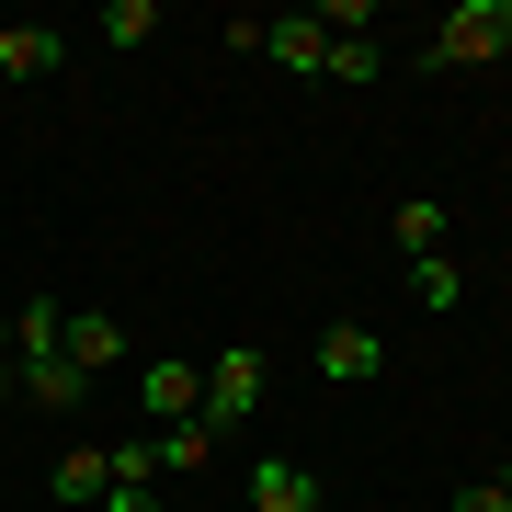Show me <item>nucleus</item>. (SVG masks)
Wrapping results in <instances>:
<instances>
[{
	"instance_id": "nucleus-1",
	"label": "nucleus",
	"mask_w": 512,
	"mask_h": 512,
	"mask_svg": "<svg viewBox=\"0 0 512 512\" xmlns=\"http://www.w3.org/2000/svg\"><path fill=\"white\" fill-rule=\"evenodd\" d=\"M421 57H433V69H490V57H512V0H456V12L421 35Z\"/></svg>"
},
{
	"instance_id": "nucleus-2",
	"label": "nucleus",
	"mask_w": 512,
	"mask_h": 512,
	"mask_svg": "<svg viewBox=\"0 0 512 512\" xmlns=\"http://www.w3.org/2000/svg\"><path fill=\"white\" fill-rule=\"evenodd\" d=\"M137 410L160 421H205V365H183V353H160V365H137Z\"/></svg>"
},
{
	"instance_id": "nucleus-3",
	"label": "nucleus",
	"mask_w": 512,
	"mask_h": 512,
	"mask_svg": "<svg viewBox=\"0 0 512 512\" xmlns=\"http://www.w3.org/2000/svg\"><path fill=\"white\" fill-rule=\"evenodd\" d=\"M239 410H262V353L251 342L205 353V421H239Z\"/></svg>"
},
{
	"instance_id": "nucleus-4",
	"label": "nucleus",
	"mask_w": 512,
	"mask_h": 512,
	"mask_svg": "<svg viewBox=\"0 0 512 512\" xmlns=\"http://www.w3.org/2000/svg\"><path fill=\"white\" fill-rule=\"evenodd\" d=\"M376 365H387V342H376L365 319H330V330H319V376H330V387H365Z\"/></svg>"
},
{
	"instance_id": "nucleus-5",
	"label": "nucleus",
	"mask_w": 512,
	"mask_h": 512,
	"mask_svg": "<svg viewBox=\"0 0 512 512\" xmlns=\"http://www.w3.org/2000/svg\"><path fill=\"white\" fill-rule=\"evenodd\" d=\"M57 353H69L80 376H103V365H126V319H103V308H69V330H57Z\"/></svg>"
},
{
	"instance_id": "nucleus-6",
	"label": "nucleus",
	"mask_w": 512,
	"mask_h": 512,
	"mask_svg": "<svg viewBox=\"0 0 512 512\" xmlns=\"http://www.w3.org/2000/svg\"><path fill=\"white\" fill-rule=\"evenodd\" d=\"M262 46H274V69L319 80V57H330V23H319V12H274V23H262Z\"/></svg>"
},
{
	"instance_id": "nucleus-7",
	"label": "nucleus",
	"mask_w": 512,
	"mask_h": 512,
	"mask_svg": "<svg viewBox=\"0 0 512 512\" xmlns=\"http://www.w3.org/2000/svg\"><path fill=\"white\" fill-rule=\"evenodd\" d=\"M57 57H69V35H57V23H0V80H46Z\"/></svg>"
},
{
	"instance_id": "nucleus-8",
	"label": "nucleus",
	"mask_w": 512,
	"mask_h": 512,
	"mask_svg": "<svg viewBox=\"0 0 512 512\" xmlns=\"http://www.w3.org/2000/svg\"><path fill=\"white\" fill-rule=\"evenodd\" d=\"M46 490L69 501V512H92V501L114 490V444H69V456H57V478H46Z\"/></svg>"
},
{
	"instance_id": "nucleus-9",
	"label": "nucleus",
	"mask_w": 512,
	"mask_h": 512,
	"mask_svg": "<svg viewBox=\"0 0 512 512\" xmlns=\"http://www.w3.org/2000/svg\"><path fill=\"white\" fill-rule=\"evenodd\" d=\"M251 512H319V478L296 467V456H262L251 467Z\"/></svg>"
},
{
	"instance_id": "nucleus-10",
	"label": "nucleus",
	"mask_w": 512,
	"mask_h": 512,
	"mask_svg": "<svg viewBox=\"0 0 512 512\" xmlns=\"http://www.w3.org/2000/svg\"><path fill=\"white\" fill-rule=\"evenodd\" d=\"M148 456H160V478H194L217 456V421H171V433H148Z\"/></svg>"
},
{
	"instance_id": "nucleus-11",
	"label": "nucleus",
	"mask_w": 512,
	"mask_h": 512,
	"mask_svg": "<svg viewBox=\"0 0 512 512\" xmlns=\"http://www.w3.org/2000/svg\"><path fill=\"white\" fill-rule=\"evenodd\" d=\"M23 399H35V410H80V399H92V376H80L69 353H46V365H23Z\"/></svg>"
},
{
	"instance_id": "nucleus-12",
	"label": "nucleus",
	"mask_w": 512,
	"mask_h": 512,
	"mask_svg": "<svg viewBox=\"0 0 512 512\" xmlns=\"http://www.w3.org/2000/svg\"><path fill=\"white\" fill-rule=\"evenodd\" d=\"M387 239H399L410 262H433V251H444V205H433V194H410L399 217H387Z\"/></svg>"
},
{
	"instance_id": "nucleus-13",
	"label": "nucleus",
	"mask_w": 512,
	"mask_h": 512,
	"mask_svg": "<svg viewBox=\"0 0 512 512\" xmlns=\"http://www.w3.org/2000/svg\"><path fill=\"white\" fill-rule=\"evenodd\" d=\"M376 69H387V57H376V35H330V57H319V80H353V92H365Z\"/></svg>"
},
{
	"instance_id": "nucleus-14",
	"label": "nucleus",
	"mask_w": 512,
	"mask_h": 512,
	"mask_svg": "<svg viewBox=\"0 0 512 512\" xmlns=\"http://www.w3.org/2000/svg\"><path fill=\"white\" fill-rule=\"evenodd\" d=\"M92 35H103V46H148V35H160V0H114Z\"/></svg>"
},
{
	"instance_id": "nucleus-15",
	"label": "nucleus",
	"mask_w": 512,
	"mask_h": 512,
	"mask_svg": "<svg viewBox=\"0 0 512 512\" xmlns=\"http://www.w3.org/2000/svg\"><path fill=\"white\" fill-rule=\"evenodd\" d=\"M410 285H421V308H456V251H433V262H410Z\"/></svg>"
},
{
	"instance_id": "nucleus-16",
	"label": "nucleus",
	"mask_w": 512,
	"mask_h": 512,
	"mask_svg": "<svg viewBox=\"0 0 512 512\" xmlns=\"http://www.w3.org/2000/svg\"><path fill=\"white\" fill-rule=\"evenodd\" d=\"M103 512H171V501L148 490V478H126V490H103Z\"/></svg>"
},
{
	"instance_id": "nucleus-17",
	"label": "nucleus",
	"mask_w": 512,
	"mask_h": 512,
	"mask_svg": "<svg viewBox=\"0 0 512 512\" xmlns=\"http://www.w3.org/2000/svg\"><path fill=\"white\" fill-rule=\"evenodd\" d=\"M456 512H512V490H501V478H478V490H456Z\"/></svg>"
},
{
	"instance_id": "nucleus-18",
	"label": "nucleus",
	"mask_w": 512,
	"mask_h": 512,
	"mask_svg": "<svg viewBox=\"0 0 512 512\" xmlns=\"http://www.w3.org/2000/svg\"><path fill=\"white\" fill-rule=\"evenodd\" d=\"M0 399H23V365H12V319H0Z\"/></svg>"
},
{
	"instance_id": "nucleus-19",
	"label": "nucleus",
	"mask_w": 512,
	"mask_h": 512,
	"mask_svg": "<svg viewBox=\"0 0 512 512\" xmlns=\"http://www.w3.org/2000/svg\"><path fill=\"white\" fill-rule=\"evenodd\" d=\"M319 512H342V501H319Z\"/></svg>"
}]
</instances>
